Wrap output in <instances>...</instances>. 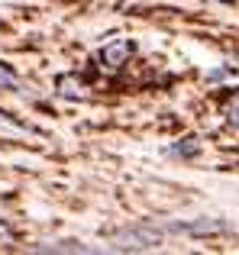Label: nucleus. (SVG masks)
I'll use <instances>...</instances> for the list:
<instances>
[{
    "label": "nucleus",
    "mask_w": 239,
    "mask_h": 255,
    "mask_svg": "<svg viewBox=\"0 0 239 255\" xmlns=\"http://www.w3.org/2000/svg\"><path fill=\"white\" fill-rule=\"evenodd\" d=\"M129 52H132V45L126 42V39H117V42H110V45H104V52H101V62L107 65V68H120V65L129 58Z\"/></svg>",
    "instance_id": "f257e3e1"
},
{
    "label": "nucleus",
    "mask_w": 239,
    "mask_h": 255,
    "mask_svg": "<svg viewBox=\"0 0 239 255\" xmlns=\"http://www.w3.org/2000/svg\"><path fill=\"white\" fill-rule=\"evenodd\" d=\"M58 91H62V97H84V81L75 75H65L58 78Z\"/></svg>",
    "instance_id": "f03ea898"
},
{
    "label": "nucleus",
    "mask_w": 239,
    "mask_h": 255,
    "mask_svg": "<svg viewBox=\"0 0 239 255\" xmlns=\"http://www.w3.org/2000/svg\"><path fill=\"white\" fill-rule=\"evenodd\" d=\"M223 113H227V120H230L233 126H239V94H236V97H230L227 104H223Z\"/></svg>",
    "instance_id": "7ed1b4c3"
},
{
    "label": "nucleus",
    "mask_w": 239,
    "mask_h": 255,
    "mask_svg": "<svg viewBox=\"0 0 239 255\" xmlns=\"http://www.w3.org/2000/svg\"><path fill=\"white\" fill-rule=\"evenodd\" d=\"M0 84H3V87H10V91H16V87H19V78L13 75V71L6 68V65H0Z\"/></svg>",
    "instance_id": "20e7f679"
}]
</instances>
